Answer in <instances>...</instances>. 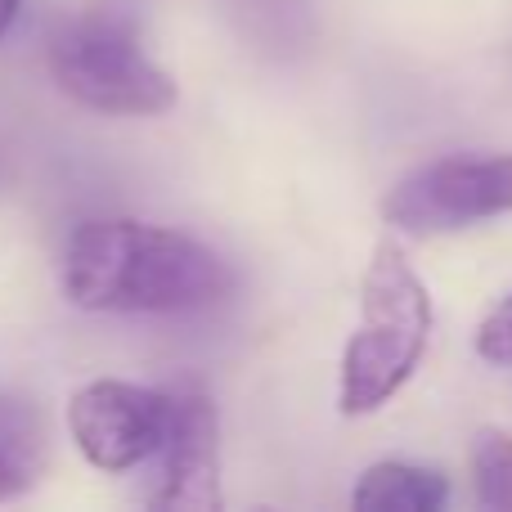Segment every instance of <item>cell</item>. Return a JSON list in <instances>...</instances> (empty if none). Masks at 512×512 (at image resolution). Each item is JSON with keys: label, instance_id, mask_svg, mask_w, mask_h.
Listing matches in <instances>:
<instances>
[{"label": "cell", "instance_id": "cell-7", "mask_svg": "<svg viewBox=\"0 0 512 512\" xmlns=\"http://www.w3.org/2000/svg\"><path fill=\"white\" fill-rule=\"evenodd\" d=\"M450 499V481L418 463H373L351 490L355 512H436Z\"/></svg>", "mask_w": 512, "mask_h": 512}, {"label": "cell", "instance_id": "cell-10", "mask_svg": "<svg viewBox=\"0 0 512 512\" xmlns=\"http://www.w3.org/2000/svg\"><path fill=\"white\" fill-rule=\"evenodd\" d=\"M477 351L486 355L490 364H512V292L481 319L477 328Z\"/></svg>", "mask_w": 512, "mask_h": 512}, {"label": "cell", "instance_id": "cell-11", "mask_svg": "<svg viewBox=\"0 0 512 512\" xmlns=\"http://www.w3.org/2000/svg\"><path fill=\"white\" fill-rule=\"evenodd\" d=\"M18 9H23V0H0V41L9 36V27H14Z\"/></svg>", "mask_w": 512, "mask_h": 512}, {"label": "cell", "instance_id": "cell-9", "mask_svg": "<svg viewBox=\"0 0 512 512\" xmlns=\"http://www.w3.org/2000/svg\"><path fill=\"white\" fill-rule=\"evenodd\" d=\"M472 477H477V499L495 512H512V436L508 432H481L472 445Z\"/></svg>", "mask_w": 512, "mask_h": 512}, {"label": "cell", "instance_id": "cell-5", "mask_svg": "<svg viewBox=\"0 0 512 512\" xmlns=\"http://www.w3.org/2000/svg\"><path fill=\"white\" fill-rule=\"evenodd\" d=\"M171 427V391H153L140 382L95 378L72 391L68 436L81 459L99 472H131L158 459Z\"/></svg>", "mask_w": 512, "mask_h": 512}, {"label": "cell", "instance_id": "cell-8", "mask_svg": "<svg viewBox=\"0 0 512 512\" xmlns=\"http://www.w3.org/2000/svg\"><path fill=\"white\" fill-rule=\"evenodd\" d=\"M45 472V423L36 405L0 391V504L27 495Z\"/></svg>", "mask_w": 512, "mask_h": 512}, {"label": "cell", "instance_id": "cell-2", "mask_svg": "<svg viewBox=\"0 0 512 512\" xmlns=\"http://www.w3.org/2000/svg\"><path fill=\"white\" fill-rule=\"evenodd\" d=\"M432 337V297L423 274L396 243H378L360 279V328L342 355L337 409L346 418L378 414L409 378Z\"/></svg>", "mask_w": 512, "mask_h": 512}, {"label": "cell", "instance_id": "cell-1", "mask_svg": "<svg viewBox=\"0 0 512 512\" xmlns=\"http://www.w3.org/2000/svg\"><path fill=\"white\" fill-rule=\"evenodd\" d=\"M63 292L99 315H176L230 292V270L207 243L144 221H86L63 248Z\"/></svg>", "mask_w": 512, "mask_h": 512}, {"label": "cell", "instance_id": "cell-3", "mask_svg": "<svg viewBox=\"0 0 512 512\" xmlns=\"http://www.w3.org/2000/svg\"><path fill=\"white\" fill-rule=\"evenodd\" d=\"M45 63L54 86L90 113L158 117L180 99L171 72H162L117 18H77L59 27Z\"/></svg>", "mask_w": 512, "mask_h": 512}, {"label": "cell", "instance_id": "cell-4", "mask_svg": "<svg viewBox=\"0 0 512 512\" xmlns=\"http://www.w3.org/2000/svg\"><path fill=\"white\" fill-rule=\"evenodd\" d=\"M504 212H512V153L427 162L382 198L387 225L418 239L468 230Z\"/></svg>", "mask_w": 512, "mask_h": 512}, {"label": "cell", "instance_id": "cell-6", "mask_svg": "<svg viewBox=\"0 0 512 512\" xmlns=\"http://www.w3.org/2000/svg\"><path fill=\"white\" fill-rule=\"evenodd\" d=\"M221 499V418L203 391H171V427L162 445V486L153 508L216 512Z\"/></svg>", "mask_w": 512, "mask_h": 512}]
</instances>
